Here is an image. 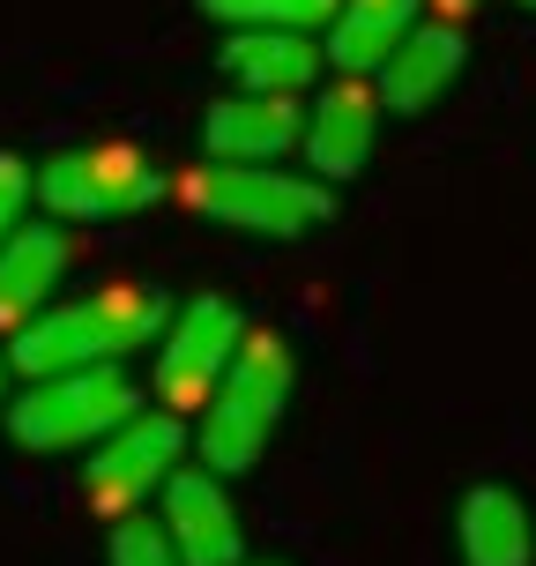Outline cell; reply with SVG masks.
<instances>
[{
  "label": "cell",
  "mask_w": 536,
  "mask_h": 566,
  "mask_svg": "<svg viewBox=\"0 0 536 566\" xmlns=\"http://www.w3.org/2000/svg\"><path fill=\"white\" fill-rule=\"evenodd\" d=\"M30 195H38V171H30L23 157H8V149H0V239L23 224V201Z\"/></svg>",
  "instance_id": "ac0fdd59"
},
{
  "label": "cell",
  "mask_w": 536,
  "mask_h": 566,
  "mask_svg": "<svg viewBox=\"0 0 536 566\" xmlns=\"http://www.w3.org/2000/svg\"><path fill=\"white\" fill-rule=\"evenodd\" d=\"M201 142L224 165H276V157H291L306 142V113L291 97H269V90H239V97H217L209 105Z\"/></svg>",
  "instance_id": "9c48e42d"
},
{
  "label": "cell",
  "mask_w": 536,
  "mask_h": 566,
  "mask_svg": "<svg viewBox=\"0 0 536 566\" xmlns=\"http://www.w3.org/2000/svg\"><path fill=\"white\" fill-rule=\"evenodd\" d=\"M239 336H246V313L231 306V298H195V306H179L165 321V350H157V396H165L171 410H201V402L217 396V380H224Z\"/></svg>",
  "instance_id": "52a82bcc"
},
{
  "label": "cell",
  "mask_w": 536,
  "mask_h": 566,
  "mask_svg": "<svg viewBox=\"0 0 536 566\" xmlns=\"http://www.w3.org/2000/svg\"><path fill=\"white\" fill-rule=\"evenodd\" d=\"M67 261H75L67 231H53V224H15L8 231V239H0V321L23 328L38 306H53Z\"/></svg>",
  "instance_id": "4fadbf2b"
},
{
  "label": "cell",
  "mask_w": 536,
  "mask_h": 566,
  "mask_svg": "<svg viewBox=\"0 0 536 566\" xmlns=\"http://www.w3.org/2000/svg\"><path fill=\"white\" fill-rule=\"evenodd\" d=\"M165 336V298L149 283H105L83 298L38 306L8 343V366L38 380V373H75V366H113L127 350H149Z\"/></svg>",
  "instance_id": "6da1fadb"
},
{
  "label": "cell",
  "mask_w": 536,
  "mask_h": 566,
  "mask_svg": "<svg viewBox=\"0 0 536 566\" xmlns=\"http://www.w3.org/2000/svg\"><path fill=\"white\" fill-rule=\"evenodd\" d=\"M380 90H366L358 75H343L336 90H320L306 113V165L336 187V179H350V171H366L372 157V135H380Z\"/></svg>",
  "instance_id": "8fae6325"
},
{
  "label": "cell",
  "mask_w": 536,
  "mask_h": 566,
  "mask_svg": "<svg viewBox=\"0 0 536 566\" xmlns=\"http://www.w3.org/2000/svg\"><path fill=\"white\" fill-rule=\"evenodd\" d=\"M224 75L239 90H269V97H298L313 90L320 75V45H313V30H231L224 38Z\"/></svg>",
  "instance_id": "7c38bea8"
},
{
  "label": "cell",
  "mask_w": 536,
  "mask_h": 566,
  "mask_svg": "<svg viewBox=\"0 0 536 566\" xmlns=\"http://www.w3.org/2000/svg\"><path fill=\"white\" fill-rule=\"evenodd\" d=\"M179 454H187V424L171 418V410H135V418H119L113 432L97 440L90 470H83L90 507L135 514L149 492H165V478L179 470Z\"/></svg>",
  "instance_id": "8992f818"
},
{
  "label": "cell",
  "mask_w": 536,
  "mask_h": 566,
  "mask_svg": "<svg viewBox=\"0 0 536 566\" xmlns=\"http://www.w3.org/2000/svg\"><path fill=\"white\" fill-rule=\"evenodd\" d=\"M165 195V171L141 157L135 142H83V149H60L38 171V201L45 217L67 224H105V217H135Z\"/></svg>",
  "instance_id": "5b68a950"
},
{
  "label": "cell",
  "mask_w": 536,
  "mask_h": 566,
  "mask_svg": "<svg viewBox=\"0 0 536 566\" xmlns=\"http://www.w3.org/2000/svg\"><path fill=\"white\" fill-rule=\"evenodd\" d=\"M291 380H298L291 343L276 328H246L239 350H231V366H224V380H217V396L201 402V432H195L201 462L217 478H246L261 462V448L276 440V424H283Z\"/></svg>",
  "instance_id": "7a4b0ae2"
},
{
  "label": "cell",
  "mask_w": 536,
  "mask_h": 566,
  "mask_svg": "<svg viewBox=\"0 0 536 566\" xmlns=\"http://www.w3.org/2000/svg\"><path fill=\"white\" fill-rule=\"evenodd\" d=\"M432 8H440V15H448V23H462V15H470V8H477V0H432Z\"/></svg>",
  "instance_id": "d6986e66"
},
{
  "label": "cell",
  "mask_w": 536,
  "mask_h": 566,
  "mask_svg": "<svg viewBox=\"0 0 536 566\" xmlns=\"http://www.w3.org/2000/svg\"><path fill=\"white\" fill-rule=\"evenodd\" d=\"M454 544H462V566H529L536 559V530L522 492L507 484H477L462 514H454Z\"/></svg>",
  "instance_id": "5bb4252c"
},
{
  "label": "cell",
  "mask_w": 536,
  "mask_h": 566,
  "mask_svg": "<svg viewBox=\"0 0 536 566\" xmlns=\"http://www.w3.org/2000/svg\"><path fill=\"white\" fill-rule=\"evenodd\" d=\"M141 396L127 366H75V373H38L23 396L8 402V440L30 454H60V448H97L119 418H135Z\"/></svg>",
  "instance_id": "277c9868"
},
{
  "label": "cell",
  "mask_w": 536,
  "mask_h": 566,
  "mask_svg": "<svg viewBox=\"0 0 536 566\" xmlns=\"http://www.w3.org/2000/svg\"><path fill=\"white\" fill-rule=\"evenodd\" d=\"M179 195L195 201L201 217H217L231 231H254V239H306V231L328 224V179L320 171H276V165H224V157H209L201 171L179 179Z\"/></svg>",
  "instance_id": "3957f363"
},
{
  "label": "cell",
  "mask_w": 536,
  "mask_h": 566,
  "mask_svg": "<svg viewBox=\"0 0 536 566\" xmlns=\"http://www.w3.org/2000/svg\"><path fill=\"white\" fill-rule=\"evenodd\" d=\"M201 15L231 30H320L336 23V0H201Z\"/></svg>",
  "instance_id": "2e32d148"
},
{
  "label": "cell",
  "mask_w": 536,
  "mask_h": 566,
  "mask_svg": "<svg viewBox=\"0 0 536 566\" xmlns=\"http://www.w3.org/2000/svg\"><path fill=\"white\" fill-rule=\"evenodd\" d=\"M105 566H187V559H179V544H171L165 522H149V514H119L113 544H105Z\"/></svg>",
  "instance_id": "e0dca14e"
},
{
  "label": "cell",
  "mask_w": 536,
  "mask_h": 566,
  "mask_svg": "<svg viewBox=\"0 0 536 566\" xmlns=\"http://www.w3.org/2000/svg\"><path fill=\"white\" fill-rule=\"evenodd\" d=\"M165 530H171V544H179L187 566H239V552H246L239 507H231L224 478H217L209 462L165 478Z\"/></svg>",
  "instance_id": "ba28073f"
},
{
  "label": "cell",
  "mask_w": 536,
  "mask_h": 566,
  "mask_svg": "<svg viewBox=\"0 0 536 566\" xmlns=\"http://www.w3.org/2000/svg\"><path fill=\"white\" fill-rule=\"evenodd\" d=\"M462 60H470V45H462V30H454L448 15H440V23H410V38L372 67V90H380L388 113H424V105H440L454 90Z\"/></svg>",
  "instance_id": "30bf717a"
},
{
  "label": "cell",
  "mask_w": 536,
  "mask_h": 566,
  "mask_svg": "<svg viewBox=\"0 0 536 566\" xmlns=\"http://www.w3.org/2000/svg\"><path fill=\"white\" fill-rule=\"evenodd\" d=\"M0 380H8V350H0Z\"/></svg>",
  "instance_id": "ffe728a7"
},
{
  "label": "cell",
  "mask_w": 536,
  "mask_h": 566,
  "mask_svg": "<svg viewBox=\"0 0 536 566\" xmlns=\"http://www.w3.org/2000/svg\"><path fill=\"white\" fill-rule=\"evenodd\" d=\"M424 15V0H336V23H328V60L343 75H372L380 60L396 53L410 23Z\"/></svg>",
  "instance_id": "9a60e30c"
},
{
  "label": "cell",
  "mask_w": 536,
  "mask_h": 566,
  "mask_svg": "<svg viewBox=\"0 0 536 566\" xmlns=\"http://www.w3.org/2000/svg\"><path fill=\"white\" fill-rule=\"evenodd\" d=\"M522 8H536V0H522Z\"/></svg>",
  "instance_id": "44dd1931"
}]
</instances>
